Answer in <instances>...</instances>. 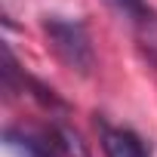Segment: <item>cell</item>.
<instances>
[{
	"label": "cell",
	"instance_id": "1",
	"mask_svg": "<svg viewBox=\"0 0 157 157\" xmlns=\"http://www.w3.org/2000/svg\"><path fill=\"white\" fill-rule=\"evenodd\" d=\"M43 34L52 46V52L59 56L62 65H68L77 74H90L96 68V52H93V40L90 31L80 22H71V19H46L43 22Z\"/></svg>",
	"mask_w": 157,
	"mask_h": 157
},
{
	"label": "cell",
	"instance_id": "6",
	"mask_svg": "<svg viewBox=\"0 0 157 157\" xmlns=\"http://www.w3.org/2000/svg\"><path fill=\"white\" fill-rule=\"evenodd\" d=\"M19 65H16V56H13V49L10 46H3V90L13 96L16 93V80H19Z\"/></svg>",
	"mask_w": 157,
	"mask_h": 157
},
{
	"label": "cell",
	"instance_id": "5",
	"mask_svg": "<svg viewBox=\"0 0 157 157\" xmlns=\"http://www.w3.org/2000/svg\"><path fill=\"white\" fill-rule=\"evenodd\" d=\"M49 145L62 154V157H90V148H86V142L80 139V132H74L71 126H65V123H56V126H49Z\"/></svg>",
	"mask_w": 157,
	"mask_h": 157
},
{
	"label": "cell",
	"instance_id": "3",
	"mask_svg": "<svg viewBox=\"0 0 157 157\" xmlns=\"http://www.w3.org/2000/svg\"><path fill=\"white\" fill-rule=\"evenodd\" d=\"M105 6L145 37H151L157 31V13L148 0H105Z\"/></svg>",
	"mask_w": 157,
	"mask_h": 157
},
{
	"label": "cell",
	"instance_id": "2",
	"mask_svg": "<svg viewBox=\"0 0 157 157\" xmlns=\"http://www.w3.org/2000/svg\"><path fill=\"white\" fill-rule=\"evenodd\" d=\"M99 139H102V151H105V157H151L148 145H145L132 129L99 123Z\"/></svg>",
	"mask_w": 157,
	"mask_h": 157
},
{
	"label": "cell",
	"instance_id": "4",
	"mask_svg": "<svg viewBox=\"0 0 157 157\" xmlns=\"http://www.w3.org/2000/svg\"><path fill=\"white\" fill-rule=\"evenodd\" d=\"M3 139H6V148L16 157H52V151H56L49 142H43V139H37L25 129H13V126L3 132Z\"/></svg>",
	"mask_w": 157,
	"mask_h": 157
}]
</instances>
